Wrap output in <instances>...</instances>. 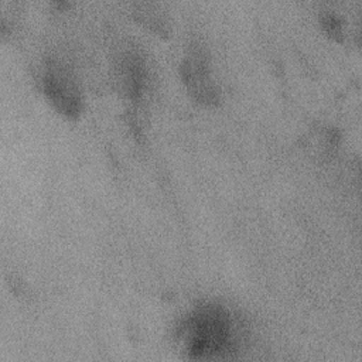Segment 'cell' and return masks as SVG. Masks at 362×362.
<instances>
[{
	"mask_svg": "<svg viewBox=\"0 0 362 362\" xmlns=\"http://www.w3.org/2000/svg\"><path fill=\"white\" fill-rule=\"evenodd\" d=\"M178 76L188 96L204 107L221 103L222 92L211 55L199 40H191L178 61Z\"/></svg>",
	"mask_w": 362,
	"mask_h": 362,
	"instance_id": "cell-1",
	"label": "cell"
},
{
	"mask_svg": "<svg viewBox=\"0 0 362 362\" xmlns=\"http://www.w3.org/2000/svg\"><path fill=\"white\" fill-rule=\"evenodd\" d=\"M318 21L322 31L337 42H344L348 37L346 20L337 10L325 8L318 13Z\"/></svg>",
	"mask_w": 362,
	"mask_h": 362,
	"instance_id": "cell-4",
	"label": "cell"
},
{
	"mask_svg": "<svg viewBox=\"0 0 362 362\" xmlns=\"http://www.w3.org/2000/svg\"><path fill=\"white\" fill-rule=\"evenodd\" d=\"M134 18L139 20L140 23L154 28L156 31H164V25L165 23V17L163 16L161 11H158V8L153 4H141V6H136L134 11Z\"/></svg>",
	"mask_w": 362,
	"mask_h": 362,
	"instance_id": "cell-5",
	"label": "cell"
},
{
	"mask_svg": "<svg viewBox=\"0 0 362 362\" xmlns=\"http://www.w3.org/2000/svg\"><path fill=\"white\" fill-rule=\"evenodd\" d=\"M38 86L48 105L61 116L75 120L85 107V96L75 72L62 61L48 58L38 76Z\"/></svg>",
	"mask_w": 362,
	"mask_h": 362,
	"instance_id": "cell-2",
	"label": "cell"
},
{
	"mask_svg": "<svg viewBox=\"0 0 362 362\" xmlns=\"http://www.w3.org/2000/svg\"><path fill=\"white\" fill-rule=\"evenodd\" d=\"M113 79L126 98L139 100L147 85L144 58L133 48L120 51L113 61Z\"/></svg>",
	"mask_w": 362,
	"mask_h": 362,
	"instance_id": "cell-3",
	"label": "cell"
}]
</instances>
